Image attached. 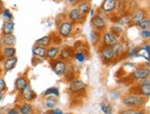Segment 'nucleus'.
I'll return each instance as SVG.
<instances>
[{
  "label": "nucleus",
  "mask_w": 150,
  "mask_h": 114,
  "mask_svg": "<svg viewBox=\"0 0 150 114\" xmlns=\"http://www.w3.org/2000/svg\"><path fill=\"white\" fill-rule=\"evenodd\" d=\"M146 99L142 96L129 93L122 98V104L127 108L132 109H142L143 106L146 104Z\"/></svg>",
  "instance_id": "1"
},
{
  "label": "nucleus",
  "mask_w": 150,
  "mask_h": 114,
  "mask_svg": "<svg viewBox=\"0 0 150 114\" xmlns=\"http://www.w3.org/2000/svg\"><path fill=\"white\" fill-rule=\"evenodd\" d=\"M74 27H75V25L68 19H62L60 21H59V23H57V33L62 39L69 38L73 35Z\"/></svg>",
  "instance_id": "2"
},
{
  "label": "nucleus",
  "mask_w": 150,
  "mask_h": 114,
  "mask_svg": "<svg viewBox=\"0 0 150 114\" xmlns=\"http://www.w3.org/2000/svg\"><path fill=\"white\" fill-rule=\"evenodd\" d=\"M150 75V69L146 65H139L135 68L131 73V80L135 83H141L146 79H149Z\"/></svg>",
  "instance_id": "3"
},
{
  "label": "nucleus",
  "mask_w": 150,
  "mask_h": 114,
  "mask_svg": "<svg viewBox=\"0 0 150 114\" xmlns=\"http://www.w3.org/2000/svg\"><path fill=\"white\" fill-rule=\"evenodd\" d=\"M87 84L80 79H74L69 84V92L74 96H83L87 91Z\"/></svg>",
  "instance_id": "4"
},
{
  "label": "nucleus",
  "mask_w": 150,
  "mask_h": 114,
  "mask_svg": "<svg viewBox=\"0 0 150 114\" xmlns=\"http://www.w3.org/2000/svg\"><path fill=\"white\" fill-rule=\"evenodd\" d=\"M91 25L93 27V30L103 33L108 30V22L105 17L102 15L101 12L96 13L93 18L91 19Z\"/></svg>",
  "instance_id": "5"
},
{
  "label": "nucleus",
  "mask_w": 150,
  "mask_h": 114,
  "mask_svg": "<svg viewBox=\"0 0 150 114\" xmlns=\"http://www.w3.org/2000/svg\"><path fill=\"white\" fill-rule=\"evenodd\" d=\"M131 13V24L132 26H137L142 21L149 17L148 10L143 8H138L134 10H132Z\"/></svg>",
  "instance_id": "6"
},
{
  "label": "nucleus",
  "mask_w": 150,
  "mask_h": 114,
  "mask_svg": "<svg viewBox=\"0 0 150 114\" xmlns=\"http://www.w3.org/2000/svg\"><path fill=\"white\" fill-rule=\"evenodd\" d=\"M131 93L139 95L146 98H148L150 96V81H149V79H146L141 83H138V84H136L135 86L132 89Z\"/></svg>",
  "instance_id": "7"
},
{
  "label": "nucleus",
  "mask_w": 150,
  "mask_h": 114,
  "mask_svg": "<svg viewBox=\"0 0 150 114\" xmlns=\"http://www.w3.org/2000/svg\"><path fill=\"white\" fill-rule=\"evenodd\" d=\"M67 19L71 22H72L74 25L75 24H83L84 21L86 20V16L81 12L76 7H74L68 11Z\"/></svg>",
  "instance_id": "8"
},
{
  "label": "nucleus",
  "mask_w": 150,
  "mask_h": 114,
  "mask_svg": "<svg viewBox=\"0 0 150 114\" xmlns=\"http://www.w3.org/2000/svg\"><path fill=\"white\" fill-rule=\"evenodd\" d=\"M98 52H99L100 58L104 63L109 64V63H111V62H114L115 60H117L112 47H101L100 45Z\"/></svg>",
  "instance_id": "9"
},
{
  "label": "nucleus",
  "mask_w": 150,
  "mask_h": 114,
  "mask_svg": "<svg viewBox=\"0 0 150 114\" xmlns=\"http://www.w3.org/2000/svg\"><path fill=\"white\" fill-rule=\"evenodd\" d=\"M51 69L56 73L57 76H64L68 70V62L63 61L59 59H57L55 60L50 61Z\"/></svg>",
  "instance_id": "10"
},
{
  "label": "nucleus",
  "mask_w": 150,
  "mask_h": 114,
  "mask_svg": "<svg viewBox=\"0 0 150 114\" xmlns=\"http://www.w3.org/2000/svg\"><path fill=\"white\" fill-rule=\"evenodd\" d=\"M19 93H20V96H21L22 101L30 102L31 103L32 101H34L37 98V94H36L35 91L32 88L30 84H27L26 86Z\"/></svg>",
  "instance_id": "11"
},
{
  "label": "nucleus",
  "mask_w": 150,
  "mask_h": 114,
  "mask_svg": "<svg viewBox=\"0 0 150 114\" xmlns=\"http://www.w3.org/2000/svg\"><path fill=\"white\" fill-rule=\"evenodd\" d=\"M119 40L120 39L116 35H114L112 33L107 30L101 35L100 45L101 47H113L115 44L119 42Z\"/></svg>",
  "instance_id": "12"
},
{
  "label": "nucleus",
  "mask_w": 150,
  "mask_h": 114,
  "mask_svg": "<svg viewBox=\"0 0 150 114\" xmlns=\"http://www.w3.org/2000/svg\"><path fill=\"white\" fill-rule=\"evenodd\" d=\"M75 51H76L75 48L73 47H70V45H66V47H60L59 59L63 61L70 62L74 59Z\"/></svg>",
  "instance_id": "13"
},
{
  "label": "nucleus",
  "mask_w": 150,
  "mask_h": 114,
  "mask_svg": "<svg viewBox=\"0 0 150 114\" xmlns=\"http://www.w3.org/2000/svg\"><path fill=\"white\" fill-rule=\"evenodd\" d=\"M117 6L116 0H103V2L100 6V11L103 14L107 15H112L115 12Z\"/></svg>",
  "instance_id": "14"
},
{
  "label": "nucleus",
  "mask_w": 150,
  "mask_h": 114,
  "mask_svg": "<svg viewBox=\"0 0 150 114\" xmlns=\"http://www.w3.org/2000/svg\"><path fill=\"white\" fill-rule=\"evenodd\" d=\"M16 54L17 49L15 47H0V61L16 57Z\"/></svg>",
  "instance_id": "15"
},
{
  "label": "nucleus",
  "mask_w": 150,
  "mask_h": 114,
  "mask_svg": "<svg viewBox=\"0 0 150 114\" xmlns=\"http://www.w3.org/2000/svg\"><path fill=\"white\" fill-rule=\"evenodd\" d=\"M60 47L59 45H51L48 47H47V52H45V59L52 61L57 59H59Z\"/></svg>",
  "instance_id": "16"
},
{
  "label": "nucleus",
  "mask_w": 150,
  "mask_h": 114,
  "mask_svg": "<svg viewBox=\"0 0 150 114\" xmlns=\"http://www.w3.org/2000/svg\"><path fill=\"white\" fill-rule=\"evenodd\" d=\"M2 70L4 72H8L15 69L18 63V58L17 57H13V58L9 59H5L2 61Z\"/></svg>",
  "instance_id": "17"
},
{
  "label": "nucleus",
  "mask_w": 150,
  "mask_h": 114,
  "mask_svg": "<svg viewBox=\"0 0 150 114\" xmlns=\"http://www.w3.org/2000/svg\"><path fill=\"white\" fill-rule=\"evenodd\" d=\"M17 43V37L11 33V35H2L0 38V47H15Z\"/></svg>",
  "instance_id": "18"
},
{
  "label": "nucleus",
  "mask_w": 150,
  "mask_h": 114,
  "mask_svg": "<svg viewBox=\"0 0 150 114\" xmlns=\"http://www.w3.org/2000/svg\"><path fill=\"white\" fill-rule=\"evenodd\" d=\"M112 48H113L114 54H115V57H116L117 60L122 59L123 57V55H126V51H127L126 45L122 42H120V40H119V42L117 44H115L113 45Z\"/></svg>",
  "instance_id": "19"
},
{
  "label": "nucleus",
  "mask_w": 150,
  "mask_h": 114,
  "mask_svg": "<svg viewBox=\"0 0 150 114\" xmlns=\"http://www.w3.org/2000/svg\"><path fill=\"white\" fill-rule=\"evenodd\" d=\"M21 114H34V108L30 102L21 101L17 105Z\"/></svg>",
  "instance_id": "20"
},
{
  "label": "nucleus",
  "mask_w": 150,
  "mask_h": 114,
  "mask_svg": "<svg viewBox=\"0 0 150 114\" xmlns=\"http://www.w3.org/2000/svg\"><path fill=\"white\" fill-rule=\"evenodd\" d=\"M30 84L29 82V79L25 75H20L19 77H17V79L14 82V88L16 91L21 92V91L23 89L27 84Z\"/></svg>",
  "instance_id": "21"
},
{
  "label": "nucleus",
  "mask_w": 150,
  "mask_h": 114,
  "mask_svg": "<svg viewBox=\"0 0 150 114\" xmlns=\"http://www.w3.org/2000/svg\"><path fill=\"white\" fill-rule=\"evenodd\" d=\"M45 52H47V47H41V45H34L32 48V54L33 58H36L42 60L45 59Z\"/></svg>",
  "instance_id": "22"
},
{
  "label": "nucleus",
  "mask_w": 150,
  "mask_h": 114,
  "mask_svg": "<svg viewBox=\"0 0 150 114\" xmlns=\"http://www.w3.org/2000/svg\"><path fill=\"white\" fill-rule=\"evenodd\" d=\"M75 7H76L83 15L86 16L89 13L90 9L92 8V4H91V1H89V0H81V1H79L76 4Z\"/></svg>",
  "instance_id": "23"
},
{
  "label": "nucleus",
  "mask_w": 150,
  "mask_h": 114,
  "mask_svg": "<svg viewBox=\"0 0 150 114\" xmlns=\"http://www.w3.org/2000/svg\"><path fill=\"white\" fill-rule=\"evenodd\" d=\"M14 29H15V23L13 21H4L1 29L2 35H11V33H13Z\"/></svg>",
  "instance_id": "24"
},
{
  "label": "nucleus",
  "mask_w": 150,
  "mask_h": 114,
  "mask_svg": "<svg viewBox=\"0 0 150 114\" xmlns=\"http://www.w3.org/2000/svg\"><path fill=\"white\" fill-rule=\"evenodd\" d=\"M45 107L47 108V110H52L57 108V104H59V99L56 96H45Z\"/></svg>",
  "instance_id": "25"
},
{
  "label": "nucleus",
  "mask_w": 150,
  "mask_h": 114,
  "mask_svg": "<svg viewBox=\"0 0 150 114\" xmlns=\"http://www.w3.org/2000/svg\"><path fill=\"white\" fill-rule=\"evenodd\" d=\"M101 35L102 33L96 32L95 30H92L90 32V35H89V37H90V41L91 43L93 44L94 45H100V42H101Z\"/></svg>",
  "instance_id": "26"
},
{
  "label": "nucleus",
  "mask_w": 150,
  "mask_h": 114,
  "mask_svg": "<svg viewBox=\"0 0 150 114\" xmlns=\"http://www.w3.org/2000/svg\"><path fill=\"white\" fill-rule=\"evenodd\" d=\"M34 45H41V47H48L49 45H52V40H51V36L49 35H45L41 38L37 39Z\"/></svg>",
  "instance_id": "27"
},
{
  "label": "nucleus",
  "mask_w": 150,
  "mask_h": 114,
  "mask_svg": "<svg viewBox=\"0 0 150 114\" xmlns=\"http://www.w3.org/2000/svg\"><path fill=\"white\" fill-rule=\"evenodd\" d=\"M110 33H112L114 35H116L118 38L122 37L124 35V29L122 27H120L117 24H113L108 30Z\"/></svg>",
  "instance_id": "28"
},
{
  "label": "nucleus",
  "mask_w": 150,
  "mask_h": 114,
  "mask_svg": "<svg viewBox=\"0 0 150 114\" xmlns=\"http://www.w3.org/2000/svg\"><path fill=\"white\" fill-rule=\"evenodd\" d=\"M127 10V3L126 2H117L116 9H115V14L117 16H120L123 13H125Z\"/></svg>",
  "instance_id": "29"
},
{
  "label": "nucleus",
  "mask_w": 150,
  "mask_h": 114,
  "mask_svg": "<svg viewBox=\"0 0 150 114\" xmlns=\"http://www.w3.org/2000/svg\"><path fill=\"white\" fill-rule=\"evenodd\" d=\"M59 89L56 87V86H52V87H49L47 88V90L45 91L43 93V96H56V98H59Z\"/></svg>",
  "instance_id": "30"
},
{
  "label": "nucleus",
  "mask_w": 150,
  "mask_h": 114,
  "mask_svg": "<svg viewBox=\"0 0 150 114\" xmlns=\"http://www.w3.org/2000/svg\"><path fill=\"white\" fill-rule=\"evenodd\" d=\"M74 59L78 61L79 63L83 64V62L87 59V57H86V53L84 51H81V50H77L75 51V54H74Z\"/></svg>",
  "instance_id": "31"
},
{
  "label": "nucleus",
  "mask_w": 150,
  "mask_h": 114,
  "mask_svg": "<svg viewBox=\"0 0 150 114\" xmlns=\"http://www.w3.org/2000/svg\"><path fill=\"white\" fill-rule=\"evenodd\" d=\"M0 14H1L4 21H13V19H14V16H13L12 12L7 8H5Z\"/></svg>",
  "instance_id": "32"
},
{
  "label": "nucleus",
  "mask_w": 150,
  "mask_h": 114,
  "mask_svg": "<svg viewBox=\"0 0 150 114\" xmlns=\"http://www.w3.org/2000/svg\"><path fill=\"white\" fill-rule=\"evenodd\" d=\"M140 47H134L131 49H129L128 51H126V55L129 59H134V58H137L138 52H139Z\"/></svg>",
  "instance_id": "33"
},
{
  "label": "nucleus",
  "mask_w": 150,
  "mask_h": 114,
  "mask_svg": "<svg viewBox=\"0 0 150 114\" xmlns=\"http://www.w3.org/2000/svg\"><path fill=\"white\" fill-rule=\"evenodd\" d=\"M136 27L139 28L141 31L142 30H149L150 29V18L147 17V18H146L144 21H142Z\"/></svg>",
  "instance_id": "34"
},
{
  "label": "nucleus",
  "mask_w": 150,
  "mask_h": 114,
  "mask_svg": "<svg viewBox=\"0 0 150 114\" xmlns=\"http://www.w3.org/2000/svg\"><path fill=\"white\" fill-rule=\"evenodd\" d=\"M140 50L144 52V56H145L146 58L149 59V56H150V45H149L148 42L146 44L144 45L143 47H140Z\"/></svg>",
  "instance_id": "35"
},
{
  "label": "nucleus",
  "mask_w": 150,
  "mask_h": 114,
  "mask_svg": "<svg viewBox=\"0 0 150 114\" xmlns=\"http://www.w3.org/2000/svg\"><path fill=\"white\" fill-rule=\"evenodd\" d=\"M8 90V85L3 77H0V92H6Z\"/></svg>",
  "instance_id": "36"
},
{
  "label": "nucleus",
  "mask_w": 150,
  "mask_h": 114,
  "mask_svg": "<svg viewBox=\"0 0 150 114\" xmlns=\"http://www.w3.org/2000/svg\"><path fill=\"white\" fill-rule=\"evenodd\" d=\"M4 114H21V113L18 110V108H17V106H14V107L8 108V110H6Z\"/></svg>",
  "instance_id": "37"
},
{
  "label": "nucleus",
  "mask_w": 150,
  "mask_h": 114,
  "mask_svg": "<svg viewBox=\"0 0 150 114\" xmlns=\"http://www.w3.org/2000/svg\"><path fill=\"white\" fill-rule=\"evenodd\" d=\"M120 96V91L119 89L113 90L112 92L110 93V98L111 100H117Z\"/></svg>",
  "instance_id": "38"
},
{
  "label": "nucleus",
  "mask_w": 150,
  "mask_h": 114,
  "mask_svg": "<svg viewBox=\"0 0 150 114\" xmlns=\"http://www.w3.org/2000/svg\"><path fill=\"white\" fill-rule=\"evenodd\" d=\"M45 114H64L62 110H60L59 108H55V109H52V110H48Z\"/></svg>",
  "instance_id": "39"
},
{
  "label": "nucleus",
  "mask_w": 150,
  "mask_h": 114,
  "mask_svg": "<svg viewBox=\"0 0 150 114\" xmlns=\"http://www.w3.org/2000/svg\"><path fill=\"white\" fill-rule=\"evenodd\" d=\"M140 35L142 38L148 40L150 38V30H142L140 33Z\"/></svg>",
  "instance_id": "40"
},
{
  "label": "nucleus",
  "mask_w": 150,
  "mask_h": 114,
  "mask_svg": "<svg viewBox=\"0 0 150 114\" xmlns=\"http://www.w3.org/2000/svg\"><path fill=\"white\" fill-rule=\"evenodd\" d=\"M134 110L135 109H132V108H126V109H123L120 110L119 112V114H132L134 111Z\"/></svg>",
  "instance_id": "41"
},
{
  "label": "nucleus",
  "mask_w": 150,
  "mask_h": 114,
  "mask_svg": "<svg viewBox=\"0 0 150 114\" xmlns=\"http://www.w3.org/2000/svg\"><path fill=\"white\" fill-rule=\"evenodd\" d=\"M104 113H105V114H113V108H112L111 104H109V103L107 104L106 110Z\"/></svg>",
  "instance_id": "42"
},
{
  "label": "nucleus",
  "mask_w": 150,
  "mask_h": 114,
  "mask_svg": "<svg viewBox=\"0 0 150 114\" xmlns=\"http://www.w3.org/2000/svg\"><path fill=\"white\" fill-rule=\"evenodd\" d=\"M107 102L106 101H101V103H100V110H101V111L104 113L105 112V110H106V108H107Z\"/></svg>",
  "instance_id": "43"
},
{
  "label": "nucleus",
  "mask_w": 150,
  "mask_h": 114,
  "mask_svg": "<svg viewBox=\"0 0 150 114\" xmlns=\"http://www.w3.org/2000/svg\"><path fill=\"white\" fill-rule=\"evenodd\" d=\"M132 114H146V110L144 109H136Z\"/></svg>",
  "instance_id": "44"
},
{
  "label": "nucleus",
  "mask_w": 150,
  "mask_h": 114,
  "mask_svg": "<svg viewBox=\"0 0 150 114\" xmlns=\"http://www.w3.org/2000/svg\"><path fill=\"white\" fill-rule=\"evenodd\" d=\"M88 14H90L91 18H93V17L96 14V9L94 8H92L90 9V11H89V13H88Z\"/></svg>",
  "instance_id": "45"
},
{
  "label": "nucleus",
  "mask_w": 150,
  "mask_h": 114,
  "mask_svg": "<svg viewBox=\"0 0 150 114\" xmlns=\"http://www.w3.org/2000/svg\"><path fill=\"white\" fill-rule=\"evenodd\" d=\"M79 1H81V0H68V3L70 5H76ZM89 1H91V0H89Z\"/></svg>",
  "instance_id": "46"
},
{
  "label": "nucleus",
  "mask_w": 150,
  "mask_h": 114,
  "mask_svg": "<svg viewBox=\"0 0 150 114\" xmlns=\"http://www.w3.org/2000/svg\"><path fill=\"white\" fill-rule=\"evenodd\" d=\"M5 8V5H4V2L2 0H0V13L2 12V10Z\"/></svg>",
  "instance_id": "47"
},
{
  "label": "nucleus",
  "mask_w": 150,
  "mask_h": 114,
  "mask_svg": "<svg viewBox=\"0 0 150 114\" xmlns=\"http://www.w3.org/2000/svg\"><path fill=\"white\" fill-rule=\"evenodd\" d=\"M4 98H5L4 93H3V92H0V102H2V101H3Z\"/></svg>",
  "instance_id": "48"
},
{
  "label": "nucleus",
  "mask_w": 150,
  "mask_h": 114,
  "mask_svg": "<svg viewBox=\"0 0 150 114\" xmlns=\"http://www.w3.org/2000/svg\"><path fill=\"white\" fill-rule=\"evenodd\" d=\"M4 113H5V111H4V109H3V108L0 107V114H4Z\"/></svg>",
  "instance_id": "49"
},
{
  "label": "nucleus",
  "mask_w": 150,
  "mask_h": 114,
  "mask_svg": "<svg viewBox=\"0 0 150 114\" xmlns=\"http://www.w3.org/2000/svg\"><path fill=\"white\" fill-rule=\"evenodd\" d=\"M117 2H126L127 0H116Z\"/></svg>",
  "instance_id": "50"
},
{
  "label": "nucleus",
  "mask_w": 150,
  "mask_h": 114,
  "mask_svg": "<svg viewBox=\"0 0 150 114\" xmlns=\"http://www.w3.org/2000/svg\"><path fill=\"white\" fill-rule=\"evenodd\" d=\"M54 1H57V2H59V1H63V0H54Z\"/></svg>",
  "instance_id": "51"
},
{
  "label": "nucleus",
  "mask_w": 150,
  "mask_h": 114,
  "mask_svg": "<svg viewBox=\"0 0 150 114\" xmlns=\"http://www.w3.org/2000/svg\"><path fill=\"white\" fill-rule=\"evenodd\" d=\"M64 114H72V113H64Z\"/></svg>",
  "instance_id": "52"
}]
</instances>
